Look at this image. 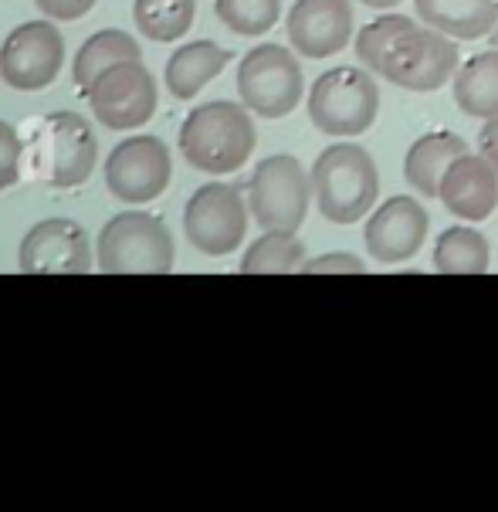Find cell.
I'll return each instance as SVG.
<instances>
[{"label":"cell","instance_id":"6da1fadb","mask_svg":"<svg viewBox=\"0 0 498 512\" xmlns=\"http://www.w3.org/2000/svg\"><path fill=\"white\" fill-rule=\"evenodd\" d=\"M356 58L366 72L407 92H438L458 72V45L407 14H380L356 34Z\"/></svg>","mask_w":498,"mask_h":512},{"label":"cell","instance_id":"7a4b0ae2","mask_svg":"<svg viewBox=\"0 0 498 512\" xmlns=\"http://www.w3.org/2000/svg\"><path fill=\"white\" fill-rule=\"evenodd\" d=\"M258 143L251 109L238 102H207L197 106L180 126V153L194 170L204 173H234L251 160Z\"/></svg>","mask_w":498,"mask_h":512},{"label":"cell","instance_id":"3957f363","mask_svg":"<svg viewBox=\"0 0 498 512\" xmlns=\"http://www.w3.org/2000/svg\"><path fill=\"white\" fill-rule=\"evenodd\" d=\"M380 194V170L360 143H332L312 163V197L332 224H356L373 211Z\"/></svg>","mask_w":498,"mask_h":512},{"label":"cell","instance_id":"277c9868","mask_svg":"<svg viewBox=\"0 0 498 512\" xmlns=\"http://www.w3.org/2000/svg\"><path fill=\"white\" fill-rule=\"evenodd\" d=\"M28 160L41 184L68 190L92 177L95 160H99V140L89 119H82L78 112H51L34 129Z\"/></svg>","mask_w":498,"mask_h":512},{"label":"cell","instance_id":"5b68a950","mask_svg":"<svg viewBox=\"0 0 498 512\" xmlns=\"http://www.w3.org/2000/svg\"><path fill=\"white\" fill-rule=\"evenodd\" d=\"M377 112L380 85L366 68H329L309 89V119L326 136H360L377 123Z\"/></svg>","mask_w":498,"mask_h":512},{"label":"cell","instance_id":"8992f818","mask_svg":"<svg viewBox=\"0 0 498 512\" xmlns=\"http://www.w3.org/2000/svg\"><path fill=\"white\" fill-rule=\"evenodd\" d=\"M99 268L112 275H166L173 268V234L146 211L116 214L99 234Z\"/></svg>","mask_w":498,"mask_h":512},{"label":"cell","instance_id":"52a82bcc","mask_svg":"<svg viewBox=\"0 0 498 512\" xmlns=\"http://www.w3.org/2000/svg\"><path fill=\"white\" fill-rule=\"evenodd\" d=\"M312 201V173L295 156L275 153L261 160L248 184L251 218L261 224V231H299L305 224Z\"/></svg>","mask_w":498,"mask_h":512},{"label":"cell","instance_id":"ba28073f","mask_svg":"<svg viewBox=\"0 0 498 512\" xmlns=\"http://www.w3.org/2000/svg\"><path fill=\"white\" fill-rule=\"evenodd\" d=\"M305 78L299 58L282 45H258L238 65V95L255 116L285 119L299 109Z\"/></svg>","mask_w":498,"mask_h":512},{"label":"cell","instance_id":"9c48e42d","mask_svg":"<svg viewBox=\"0 0 498 512\" xmlns=\"http://www.w3.org/2000/svg\"><path fill=\"white\" fill-rule=\"evenodd\" d=\"M248 214L251 207L244 204L241 190L234 184H204L194 190L183 211V234L200 255H231L248 234Z\"/></svg>","mask_w":498,"mask_h":512},{"label":"cell","instance_id":"30bf717a","mask_svg":"<svg viewBox=\"0 0 498 512\" xmlns=\"http://www.w3.org/2000/svg\"><path fill=\"white\" fill-rule=\"evenodd\" d=\"M85 99L106 129L126 133L139 129L153 119L156 112V78L143 62H119L106 68L95 82L85 89Z\"/></svg>","mask_w":498,"mask_h":512},{"label":"cell","instance_id":"8fae6325","mask_svg":"<svg viewBox=\"0 0 498 512\" xmlns=\"http://www.w3.org/2000/svg\"><path fill=\"white\" fill-rule=\"evenodd\" d=\"M170 150L160 136H129L106 160V187L122 204H150L170 184Z\"/></svg>","mask_w":498,"mask_h":512},{"label":"cell","instance_id":"7c38bea8","mask_svg":"<svg viewBox=\"0 0 498 512\" xmlns=\"http://www.w3.org/2000/svg\"><path fill=\"white\" fill-rule=\"evenodd\" d=\"M65 62V41L55 24L28 21L7 34L0 45V78L17 92L48 89Z\"/></svg>","mask_w":498,"mask_h":512},{"label":"cell","instance_id":"4fadbf2b","mask_svg":"<svg viewBox=\"0 0 498 512\" xmlns=\"http://www.w3.org/2000/svg\"><path fill=\"white\" fill-rule=\"evenodd\" d=\"M17 268L28 275H85L92 272V248L82 224L68 218L38 221L17 248Z\"/></svg>","mask_w":498,"mask_h":512},{"label":"cell","instance_id":"5bb4252c","mask_svg":"<svg viewBox=\"0 0 498 512\" xmlns=\"http://www.w3.org/2000/svg\"><path fill=\"white\" fill-rule=\"evenodd\" d=\"M427 228H431V221H427L424 207L417 204L414 197L400 194V197H390L387 204H380L377 211L370 214L363 241L373 262L404 265L424 248Z\"/></svg>","mask_w":498,"mask_h":512},{"label":"cell","instance_id":"9a60e30c","mask_svg":"<svg viewBox=\"0 0 498 512\" xmlns=\"http://www.w3.org/2000/svg\"><path fill=\"white\" fill-rule=\"evenodd\" d=\"M285 31L299 55L329 58L353 41V4L349 0H295Z\"/></svg>","mask_w":498,"mask_h":512},{"label":"cell","instance_id":"2e32d148","mask_svg":"<svg viewBox=\"0 0 498 512\" xmlns=\"http://www.w3.org/2000/svg\"><path fill=\"white\" fill-rule=\"evenodd\" d=\"M438 201L468 224L492 218L498 207V170L482 153H461L444 173Z\"/></svg>","mask_w":498,"mask_h":512},{"label":"cell","instance_id":"e0dca14e","mask_svg":"<svg viewBox=\"0 0 498 512\" xmlns=\"http://www.w3.org/2000/svg\"><path fill=\"white\" fill-rule=\"evenodd\" d=\"M461 153H468V143L454 133H424L421 140L404 156V177L407 184L424 197H441V180L444 173Z\"/></svg>","mask_w":498,"mask_h":512},{"label":"cell","instance_id":"ac0fdd59","mask_svg":"<svg viewBox=\"0 0 498 512\" xmlns=\"http://www.w3.org/2000/svg\"><path fill=\"white\" fill-rule=\"evenodd\" d=\"M417 17L448 38L478 41L498 24V0H414Z\"/></svg>","mask_w":498,"mask_h":512},{"label":"cell","instance_id":"d6986e66","mask_svg":"<svg viewBox=\"0 0 498 512\" xmlns=\"http://www.w3.org/2000/svg\"><path fill=\"white\" fill-rule=\"evenodd\" d=\"M231 62V51L221 48L217 41H190L180 51H173L166 62V89L177 99H194L207 82H214L224 72V65Z\"/></svg>","mask_w":498,"mask_h":512},{"label":"cell","instance_id":"ffe728a7","mask_svg":"<svg viewBox=\"0 0 498 512\" xmlns=\"http://www.w3.org/2000/svg\"><path fill=\"white\" fill-rule=\"evenodd\" d=\"M454 102L465 116L492 119L498 116V51H482L458 65L451 78Z\"/></svg>","mask_w":498,"mask_h":512},{"label":"cell","instance_id":"44dd1931","mask_svg":"<svg viewBox=\"0 0 498 512\" xmlns=\"http://www.w3.org/2000/svg\"><path fill=\"white\" fill-rule=\"evenodd\" d=\"M492 265V248L482 231L468 228V224H454L441 231L438 245H434V268L441 275H485Z\"/></svg>","mask_w":498,"mask_h":512},{"label":"cell","instance_id":"7402d4cb","mask_svg":"<svg viewBox=\"0 0 498 512\" xmlns=\"http://www.w3.org/2000/svg\"><path fill=\"white\" fill-rule=\"evenodd\" d=\"M139 55H143V51H139V45H136L133 38H129L126 31H119V28L99 31V34H92V38L75 51L72 78H75L78 89L85 92L95 82V78L106 72V68L119 65V62H136Z\"/></svg>","mask_w":498,"mask_h":512},{"label":"cell","instance_id":"603a6c76","mask_svg":"<svg viewBox=\"0 0 498 512\" xmlns=\"http://www.w3.org/2000/svg\"><path fill=\"white\" fill-rule=\"evenodd\" d=\"M305 262H309L305 245L292 231H265L258 241H251L248 251H244L241 272L244 275H285V272H302Z\"/></svg>","mask_w":498,"mask_h":512},{"label":"cell","instance_id":"cb8c5ba5","mask_svg":"<svg viewBox=\"0 0 498 512\" xmlns=\"http://www.w3.org/2000/svg\"><path fill=\"white\" fill-rule=\"evenodd\" d=\"M197 0H136L133 21L150 41L170 45L194 28Z\"/></svg>","mask_w":498,"mask_h":512},{"label":"cell","instance_id":"d4e9b609","mask_svg":"<svg viewBox=\"0 0 498 512\" xmlns=\"http://www.w3.org/2000/svg\"><path fill=\"white\" fill-rule=\"evenodd\" d=\"M217 17L244 38L268 34L282 17V0H214Z\"/></svg>","mask_w":498,"mask_h":512},{"label":"cell","instance_id":"484cf974","mask_svg":"<svg viewBox=\"0 0 498 512\" xmlns=\"http://www.w3.org/2000/svg\"><path fill=\"white\" fill-rule=\"evenodd\" d=\"M21 160H24L21 136H17V129L11 123L0 119V190L17 184V177H21Z\"/></svg>","mask_w":498,"mask_h":512},{"label":"cell","instance_id":"4316f807","mask_svg":"<svg viewBox=\"0 0 498 512\" xmlns=\"http://www.w3.org/2000/svg\"><path fill=\"white\" fill-rule=\"evenodd\" d=\"M305 275H363L366 265L360 255H349V251H329V255L309 258L302 265Z\"/></svg>","mask_w":498,"mask_h":512},{"label":"cell","instance_id":"83f0119b","mask_svg":"<svg viewBox=\"0 0 498 512\" xmlns=\"http://www.w3.org/2000/svg\"><path fill=\"white\" fill-rule=\"evenodd\" d=\"M48 21H78L95 7V0H34Z\"/></svg>","mask_w":498,"mask_h":512},{"label":"cell","instance_id":"f1b7e54d","mask_svg":"<svg viewBox=\"0 0 498 512\" xmlns=\"http://www.w3.org/2000/svg\"><path fill=\"white\" fill-rule=\"evenodd\" d=\"M478 153H482L485 160L498 170V116L485 119L482 133H478Z\"/></svg>","mask_w":498,"mask_h":512},{"label":"cell","instance_id":"f546056e","mask_svg":"<svg viewBox=\"0 0 498 512\" xmlns=\"http://www.w3.org/2000/svg\"><path fill=\"white\" fill-rule=\"evenodd\" d=\"M363 7H373V11H390V7L404 4V0H360Z\"/></svg>","mask_w":498,"mask_h":512}]
</instances>
